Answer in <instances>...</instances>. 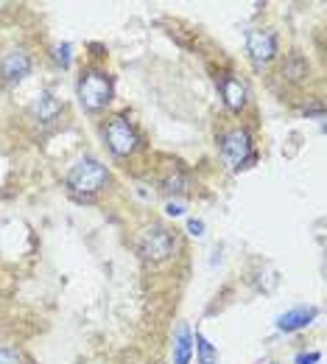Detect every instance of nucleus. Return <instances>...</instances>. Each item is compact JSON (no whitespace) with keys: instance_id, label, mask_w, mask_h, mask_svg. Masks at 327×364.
Listing matches in <instances>:
<instances>
[{"instance_id":"obj_6","label":"nucleus","mask_w":327,"mask_h":364,"mask_svg":"<svg viewBox=\"0 0 327 364\" xmlns=\"http://www.w3.org/2000/svg\"><path fill=\"white\" fill-rule=\"evenodd\" d=\"M246 50L252 53V59L257 65H263V62H272L275 59L277 43H275V37L269 31H249L246 34Z\"/></svg>"},{"instance_id":"obj_8","label":"nucleus","mask_w":327,"mask_h":364,"mask_svg":"<svg viewBox=\"0 0 327 364\" xmlns=\"http://www.w3.org/2000/svg\"><path fill=\"white\" fill-rule=\"evenodd\" d=\"M316 314H319L316 309H305V306L291 309V311H285V314L277 317V328H280V331H299V328L311 325V319L316 317Z\"/></svg>"},{"instance_id":"obj_12","label":"nucleus","mask_w":327,"mask_h":364,"mask_svg":"<svg viewBox=\"0 0 327 364\" xmlns=\"http://www.w3.org/2000/svg\"><path fill=\"white\" fill-rule=\"evenodd\" d=\"M196 350H199V362L201 364H216V359H218L216 348H213L201 333H196Z\"/></svg>"},{"instance_id":"obj_19","label":"nucleus","mask_w":327,"mask_h":364,"mask_svg":"<svg viewBox=\"0 0 327 364\" xmlns=\"http://www.w3.org/2000/svg\"><path fill=\"white\" fill-rule=\"evenodd\" d=\"M319 359H322L319 353H299V356H296V364H316Z\"/></svg>"},{"instance_id":"obj_2","label":"nucleus","mask_w":327,"mask_h":364,"mask_svg":"<svg viewBox=\"0 0 327 364\" xmlns=\"http://www.w3.org/2000/svg\"><path fill=\"white\" fill-rule=\"evenodd\" d=\"M106 182H109L106 168H104L98 160H93V157L79 160V163L70 168V174H67V185H70L73 191H79V193H95V191H101Z\"/></svg>"},{"instance_id":"obj_7","label":"nucleus","mask_w":327,"mask_h":364,"mask_svg":"<svg viewBox=\"0 0 327 364\" xmlns=\"http://www.w3.org/2000/svg\"><path fill=\"white\" fill-rule=\"evenodd\" d=\"M28 70H31V59H28V53H23V50H11V53L3 56L0 73H3L6 82H23V79L28 76Z\"/></svg>"},{"instance_id":"obj_5","label":"nucleus","mask_w":327,"mask_h":364,"mask_svg":"<svg viewBox=\"0 0 327 364\" xmlns=\"http://www.w3.org/2000/svg\"><path fill=\"white\" fill-rule=\"evenodd\" d=\"M221 151H224V160L233 166V168H243L249 163H255V154H252V140L243 129H230L227 135L221 137Z\"/></svg>"},{"instance_id":"obj_18","label":"nucleus","mask_w":327,"mask_h":364,"mask_svg":"<svg viewBox=\"0 0 327 364\" xmlns=\"http://www.w3.org/2000/svg\"><path fill=\"white\" fill-rule=\"evenodd\" d=\"M165 213H168V216H182V213H185V205H182V202H168Z\"/></svg>"},{"instance_id":"obj_1","label":"nucleus","mask_w":327,"mask_h":364,"mask_svg":"<svg viewBox=\"0 0 327 364\" xmlns=\"http://www.w3.org/2000/svg\"><path fill=\"white\" fill-rule=\"evenodd\" d=\"M79 101H82V107L90 109V112L104 109V107L112 101V79H109L106 73H101V70L84 73L82 82H79Z\"/></svg>"},{"instance_id":"obj_11","label":"nucleus","mask_w":327,"mask_h":364,"mask_svg":"<svg viewBox=\"0 0 327 364\" xmlns=\"http://www.w3.org/2000/svg\"><path fill=\"white\" fill-rule=\"evenodd\" d=\"M190 353H193V339H190V331L187 325L179 328L177 333V345H174V356H177V364H187L190 362Z\"/></svg>"},{"instance_id":"obj_9","label":"nucleus","mask_w":327,"mask_h":364,"mask_svg":"<svg viewBox=\"0 0 327 364\" xmlns=\"http://www.w3.org/2000/svg\"><path fill=\"white\" fill-rule=\"evenodd\" d=\"M62 112V104L50 95V92H43L37 101H34V118H40V124H53Z\"/></svg>"},{"instance_id":"obj_14","label":"nucleus","mask_w":327,"mask_h":364,"mask_svg":"<svg viewBox=\"0 0 327 364\" xmlns=\"http://www.w3.org/2000/svg\"><path fill=\"white\" fill-rule=\"evenodd\" d=\"M282 73H288L291 79H302V76L308 73V65H305L299 56H291V62L282 68Z\"/></svg>"},{"instance_id":"obj_3","label":"nucleus","mask_w":327,"mask_h":364,"mask_svg":"<svg viewBox=\"0 0 327 364\" xmlns=\"http://www.w3.org/2000/svg\"><path fill=\"white\" fill-rule=\"evenodd\" d=\"M140 252L148 261H168L177 252V238L165 228H148L140 235Z\"/></svg>"},{"instance_id":"obj_16","label":"nucleus","mask_w":327,"mask_h":364,"mask_svg":"<svg viewBox=\"0 0 327 364\" xmlns=\"http://www.w3.org/2000/svg\"><path fill=\"white\" fill-rule=\"evenodd\" d=\"M56 59H59V65H62V68H70V46H67V43H65V46H59Z\"/></svg>"},{"instance_id":"obj_13","label":"nucleus","mask_w":327,"mask_h":364,"mask_svg":"<svg viewBox=\"0 0 327 364\" xmlns=\"http://www.w3.org/2000/svg\"><path fill=\"white\" fill-rule=\"evenodd\" d=\"M185 185H187V180H185V174H182V171H174V174H168V177L162 180V188H165L168 193H182V191H185Z\"/></svg>"},{"instance_id":"obj_4","label":"nucleus","mask_w":327,"mask_h":364,"mask_svg":"<svg viewBox=\"0 0 327 364\" xmlns=\"http://www.w3.org/2000/svg\"><path fill=\"white\" fill-rule=\"evenodd\" d=\"M104 135H106V143H109L112 154H118V157L132 154V151L138 149V143H140V137H138V132H135V127H132L126 118H112V121L106 124Z\"/></svg>"},{"instance_id":"obj_17","label":"nucleus","mask_w":327,"mask_h":364,"mask_svg":"<svg viewBox=\"0 0 327 364\" xmlns=\"http://www.w3.org/2000/svg\"><path fill=\"white\" fill-rule=\"evenodd\" d=\"M187 232H190V235H204V222L190 219V222H187Z\"/></svg>"},{"instance_id":"obj_15","label":"nucleus","mask_w":327,"mask_h":364,"mask_svg":"<svg viewBox=\"0 0 327 364\" xmlns=\"http://www.w3.org/2000/svg\"><path fill=\"white\" fill-rule=\"evenodd\" d=\"M0 364H23V362H20V353H17V350L0 348Z\"/></svg>"},{"instance_id":"obj_10","label":"nucleus","mask_w":327,"mask_h":364,"mask_svg":"<svg viewBox=\"0 0 327 364\" xmlns=\"http://www.w3.org/2000/svg\"><path fill=\"white\" fill-rule=\"evenodd\" d=\"M221 92H224V101H227L230 109H240V107L246 104V87H243V82L235 79V76H227V79L221 82Z\"/></svg>"}]
</instances>
